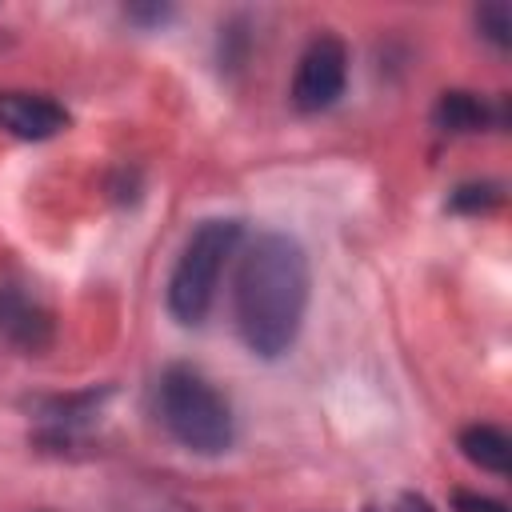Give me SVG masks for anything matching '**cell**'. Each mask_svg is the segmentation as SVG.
<instances>
[{
  "label": "cell",
  "instance_id": "1",
  "mask_svg": "<svg viewBox=\"0 0 512 512\" xmlns=\"http://www.w3.org/2000/svg\"><path fill=\"white\" fill-rule=\"evenodd\" d=\"M308 252L288 232H260L248 240L232 284V320L244 348L260 360L284 356L308 312Z\"/></svg>",
  "mask_w": 512,
  "mask_h": 512
},
{
  "label": "cell",
  "instance_id": "2",
  "mask_svg": "<svg viewBox=\"0 0 512 512\" xmlns=\"http://www.w3.org/2000/svg\"><path fill=\"white\" fill-rule=\"evenodd\" d=\"M156 416H160L164 432L196 456H220L232 448L236 420H232L224 392L204 372H196L188 364H172L160 372Z\"/></svg>",
  "mask_w": 512,
  "mask_h": 512
},
{
  "label": "cell",
  "instance_id": "3",
  "mask_svg": "<svg viewBox=\"0 0 512 512\" xmlns=\"http://www.w3.org/2000/svg\"><path fill=\"white\" fill-rule=\"evenodd\" d=\"M240 240H244V224L228 220V216L200 220L188 232L176 264H172V276H168V312L180 324H188V328L204 324V316L212 312L220 276H224L228 260L236 256Z\"/></svg>",
  "mask_w": 512,
  "mask_h": 512
},
{
  "label": "cell",
  "instance_id": "4",
  "mask_svg": "<svg viewBox=\"0 0 512 512\" xmlns=\"http://www.w3.org/2000/svg\"><path fill=\"white\" fill-rule=\"evenodd\" d=\"M344 84H348L344 40L340 36H316L296 60L292 104H296V112H324L344 96Z\"/></svg>",
  "mask_w": 512,
  "mask_h": 512
},
{
  "label": "cell",
  "instance_id": "5",
  "mask_svg": "<svg viewBox=\"0 0 512 512\" xmlns=\"http://www.w3.org/2000/svg\"><path fill=\"white\" fill-rule=\"evenodd\" d=\"M0 128L16 140H52L68 128V112L44 92L0 88Z\"/></svg>",
  "mask_w": 512,
  "mask_h": 512
},
{
  "label": "cell",
  "instance_id": "6",
  "mask_svg": "<svg viewBox=\"0 0 512 512\" xmlns=\"http://www.w3.org/2000/svg\"><path fill=\"white\" fill-rule=\"evenodd\" d=\"M0 340L20 352H44L52 344V312L16 284H0Z\"/></svg>",
  "mask_w": 512,
  "mask_h": 512
},
{
  "label": "cell",
  "instance_id": "7",
  "mask_svg": "<svg viewBox=\"0 0 512 512\" xmlns=\"http://www.w3.org/2000/svg\"><path fill=\"white\" fill-rule=\"evenodd\" d=\"M432 120L440 132H452V136H468V132H484V128H500L504 124V108H492L484 96L476 92H464V88H452L436 100L432 108Z\"/></svg>",
  "mask_w": 512,
  "mask_h": 512
},
{
  "label": "cell",
  "instance_id": "8",
  "mask_svg": "<svg viewBox=\"0 0 512 512\" xmlns=\"http://www.w3.org/2000/svg\"><path fill=\"white\" fill-rule=\"evenodd\" d=\"M460 452H464V460H472L476 468L496 472V476H508L512 444H508V436H504L496 424H472V428H464V432H460Z\"/></svg>",
  "mask_w": 512,
  "mask_h": 512
},
{
  "label": "cell",
  "instance_id": "9",
  "mask_svg": "<svg viewBox=\"0 0 512 512\" xmlns=\"http://www.w3.org/2000/svg\"><path fill=\"white\" fill-rule=\"evenodd\" d=\"M476 28L488 44H496L500 52L512 44V8L504 0H492V4H480L476 8Z\"/></svg>",
  "mask_w": 512,
  "mask_h": 512
},
{
  "label": "cell",
  "instance_id": "10",
  "mask_svg": "<svg viewBox=\"0 0 512 512\" xmlns=\"http://www.w3.org/2000/svg\"><path fill=\"white\" fill-rule=\"evenodd\" d=\"M500 196H504L500 184H488V180H484V184H460V188L452 192V208L476 216V212H492V208L500 204Z\"/></svg>",
  "mask_w": 512,
  "mask_h": 512
},
{
  "label": "cell",
  "instance_id": "11",
  "mask_svg": "<svg viewBox=\"0 0 512 512\" xmlns=\"http://www.w3.org/2000/svg\"><path fill=\"white\" fill-rule=\"evenodd\" d=\"M364 512H436L424 496H416V492H396V496H388V500H376V504H368Z\"/></svg>",
  "mask_w": 512,
  "mask_h": 512
},
{
  "label": "cell",
  "instance_id": "12",
  "mask_svg": "<svg viewBox=\"0 0 512 512\" xmlns=\"http://www.w3.org/2000/svg\"><path fill=\"white\" fill-rule=\"evenodd\" d=\"M456 512H508V504L492 496H476V492H456Z\"/></svg>",
  "mask_w": 512,
  "mask_h": 512
}]
</instances>
